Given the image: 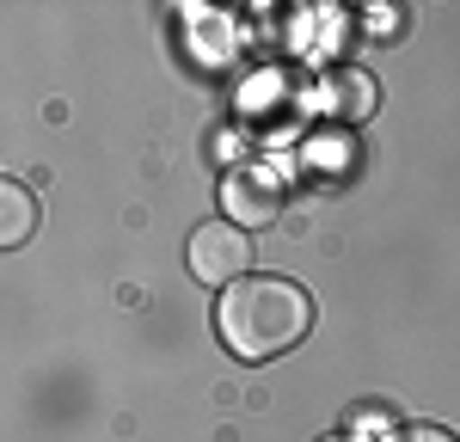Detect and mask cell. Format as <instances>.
Returning a JSON list of instances; mask_svg holds the SVG:
<instances>
[{"label":"cell","mask_w":460,"mask_h":442,"mask_svg":"<svg viewBox=\"0 0 460 442\" xmlns=\"http://www.w3.org/2000/svg\"><path fill=\"white\" fill-rule=\"evenodd\" d=\"M314 326V295L288 277H240L234 289H221L215 332L240 363H270L295 350Z\"/></svg>","instance_id":"1"},{"label":"cell","mask_w":460,"mask_h":442,"mask_svg":"<svg viewBox=\"0 0 460 442\" xmlns=\"http://www.w3.org/2000/svg\"><path fill=\"white\" fill-rule=\"evenodd\" d=\"M221 209L227 221H240V227H277L288 209V172L283 166H270V160H246V166H234L227 179H221Z\"/></svg>","instance_id":"2"},{"label":"cell","mask_w":460,"mask_h":442,"mask_svg":"<svg viewBox=\"0 0 460 442\" xmlns=\"http://www.w3.org/2000/svg\"><path fill=\"white\" fill-rule=\"evenodd\" d=\"M190 277L209 283V289H234L240 277L252 270V234L240 221H203L190 234Z\"/></svg>","instance_id":"3"},{"label":"cell","mask_w":460,"mask_h":442,"mask_svg":"<svg viewBox=\"0 0 460 442\" xmlns=\"http://www.w3.org/2000/svg\"><path fill=\"white\" fill-rule=\"evenodd\" d=\"M325 105H332L338 123H368L375 105H381V93H375V80L362 68H338V74H325Z\"/></svg>","instance_id":"4"},{"label":"cell","mask_w":460,"mask_h":442,"mask_svg":"<svg viewBox=\"0 0 460 442\" xmlns=\"http://www.w3.org/2000/svg\"><path fill=\"white\" fill-rule=\"evenodd\" d=\"M0 240H6V246H25V240H31V227H37V197L31 190H25V184H6V190H0Z\"/></svg>","instance_id":"5"},{"label":"cell","mask_w":460,"mask_h":442,"mask_svg":"<svg viewBox=\"0 0 460 442\" xmlns=\"http://www.w3.org/2000/svg\"><path fill=\"white\" fill-rule=\"evenodd\" d=\"M387 442H460V437H448L442 424H405V430H393Z\"/></svg>","instance_id":"6"},{"label":"cell","mask_w":460,"mask_h":442,"mask_svg":"<svg viewBox=\"0 0 460 442\" xmlns=\"http://www.w3.org/2000/svg\"><path fill=\"white\" fill-rule=\"evenodd\" d=\"M319 442H356V437H319Z\"/></svg>","instance_id":"7"}]
</instances>
